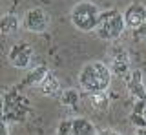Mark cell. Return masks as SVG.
Listing matches in <instances>:
<instances>
[{
    "instance_id": "9",
    "label": "cell",
    "mask_w": 146,
    "mask_h": 135,
    "mask_svg": "<svg viewBox=\"0 0 146 135\" xmlns=\"http://www.w3.org/2000/svg\"><path fill=\"white\" fill-rule=\"evenodd\" d=\"M124 15V22H126V28L135 31L139 29L141 26L146 24V6L141 2H131L130 6L122 11Z\"/></svg>"
},
{
    "instance_id": "16",
    "label": "cell",
    "mask_w": 146,
    "mask_h": 135,
    "mask_svg": "<svg viewBox=\"0 0 146 135\" xmlns=\"http://www.w3.org/2000/svg\"><path fill=\"white\" fill-rule=\"evenodd\" d=\"M88 102L95 111H106L110 108V97L106 93H95V95H88Z\"/></svg>"
},
{
    "instance_id": "2",
    "label": "cell",
    "mask_w": 146,
    "mask_h": 135,
    "mask_svg": "<svg viewBox=\"0 0 146 135\" xmlns=\"http://www.w3.org/2000/svg\"><path fill=\"white\" fill-rule=\"evenodd\" d=\"M31 113V101L18 86L2 91V120L7 124H22Z\"/></svg>"
},
{
    "instance_id": "18",
    "label": "cell",
    "mask_w": 146,
    "mask_h": 135,
    "mask_svg": "<svg viewBox=\"0 0 146 135\" xmlns=\"http://www.w3.org/2000/svg\"><path fill=\"white\" fill-rule=\"evenodd\" d=\"M99 135H122V133L113 128H102V130H99Z\"/></svg>"
},
{
    "instance_id": "11",
    "label": "cell",
    "mask_w": 146,
    "mask_h": 135,
    "mask_svg": "<svg viewBox=\"0 0 146 135\" xmlns=\"http://www.w3.org/2000/svg\"><path fill=\"white\" fill-rule=\"evenodd\" d=\"M40 91V95H44V97H49V99H60L62 95V84H60V80L57 79V75L51 73L49 71V75L44 79V82L40 84L38 88H36Z\"/></svg>"
},
{
    "instance_id": "15",
    "label": "cell",
    "mask_w": 146,
    "mask_h": 135,
    "mask_svg": "<svg viewBox=\"0 0 146 135\" xmlns=\"http://www.w3.org/2000/svg\"><path fill=\"white\" fill-rule=\"evenodd\" d=\"M58 101H60V104L64 108H77L79 102H80V91L75 89V88H66Z\"/></svg>"
},
{
    "instance_id": "20",
    "label": "cell",
    "mask_w": 146,
    "mask_h": 135,
    "mask_svg": "<svg viewBox=\"0 0 146 135\" xmlns=\"http://www.w3.org/2000/svg\"><path fill=\"white\" fill-rule=\"evenodd\" d=\"M131 135H146V128H135V132Z\"/></svg>"
},
{
    "instance_id": "1",
    "label": "cell",
    "mask_w": 146,
    "mask_h": 135,
    "mask_svg": "<svg viewBox=\"0 0 146 135\" xmlns=\"http://www.w3.org/2000/svg\"><path fill=\"white\" fill-rule=\"evenodd\" d=\"M111 69L102 60H91L84 64L79 71V86L84 93L95 95V93H106L111 86Z\"/></svg>"
},
{
    "instance_id": "8",
    "label": "cell",
    "mask_w": 146,
    "mask_h": 135,
    "mask_svg": "<svg viewBox=\"0 0 146 135\" xmlns=\"http://www.w3.org/2000/svg\"><path fill=\"white\" fill-rule=\"evenodd\" d=\"M108 66L111 69V73L117 79H122V80H126L130 77V73L133 71L131 69V58H130V53L126 51V48H115L113 49Z\"/></svg>"
},
{
    "instance_id": "13",
    "label": "cell",
    "mask_w": 146,
    "mask_h": 135,
    "mask_svg": "<svg viewBox=\"0 0 146 135\" xmlns=\"http://www.w3.org/2000/svg\"><path fill=\"white\" fill-rule=\"evenodd\" d=\"M20 26H22V19H18L15 13H6L0 19V31H2V35L6 38L11 37V35H17Z\"/></svg>"
},
{
    "instance_id": "5",
    "label": "cell",
    "mask_w": 146,
    "mask_h": 135,
    "mask_svg": "<svg viewBox=\"0 0 146 135\" xmlns=\"http://www.w3.org/2000/svg\"><path fill=\"white\" fill-rule=\"evenodd\" d=\"M55 135H99V130L90 119L82 115H73L58 122Z\"/></svg>"
},
{
    "instance_id": "7",
    "label": "cell",
    "mask_w": 146,
    "mask_h": 135,
    "mask_svg": "<svg viewBox=\"0 0 146 135\" xmlns=\"http://www.w3.org/2000/svg\"><path fill=\"white\" fill-rule=\"evenodd\" d=\"M33 58H35V49L31 44L24 42V40L13 44L9 53H7L9 64L13 68H17V69H29V68H33L31 66L33 64Z\"/></svg>"
},
{
    "instance_id": "17",
    "label": "cell",
    "mask_w": 146,
    "mask_h": 135,
    "mask_svg": "<svg viewBox=\"0 0 146 135\" xmlns=\"http://www.w3.org/2000/svg\"><path fill=\"white\" fill-rule=\"evenodd\" d=\"M133 35H135V38L139 40V42H144V44H146V24H144V26H141L139 29H135V31H133Z\"/></svg>"
},
{
    "instance_id": "6",
    "label": "cell",
    "mask_w": 146,
    "mask_h": 135,
    "mask_svg": "<svg viewBox=\"0 0 146 135\" xmlns=\"http://www.w3.org/2000/svg\"><path fill=\"white\" fill-rule=\"evenodd\" d=\"M49 24H51V17L42 7H31L22 17V28L27 33H35V35L44 33L49 28Z\"/></svg>"
},
{
    "instance_id": "19",
    "label": "cell",
    "mask_w": 146,
    "mask_h": 135,
    "mask_svg": "<svg viewBox=\"0 0 146 135\" xmlns=\"http://www.w3.org/2000/svg\"><path fill=\"white\" fill-rule=\"evenodd\" d=\"M2 135H9V124L2 120Z\"/></svg>"
},
{
    "instance_id": "4",
    "label": "cell",
    "mask_w": 146,
    "mask_h": 135,
    "mask_svg": "<svg viewBox=\"0 0 146 135\" xmlns=\"http://www.w3.org/2000/svg\"><path fill=\"white\" fill-rule=\"evenodd\" d=\"M126 29V22H124V15L119 9H106L100 13L99 19V26L95 29L97 37L100 40L106 42H113V40L121 38V35Z\"/></svg>"
},
{
    "instance_id": "3",
    "label": "cell",
    "mask_w": 146,
    "mask_h": 135,
    "mask_svg": "<svg viewBox=\"0 0 146 135\" xmlns=\"http://www.w3.org/2000/svg\"><path fill=\"white\" fill-rule=\"evenodd\" d=\"M100 13L102 11L97 7V4L90 2V0H80L71 7L70 20L75 29L82 31V33H90V31L97 29Z\"/></svg>"
},
{
    "instance_id": "14",
    "label": "cell",
    "mask_w": 146,
    "mask_h": 135,
    "mask_svg": "<svg viewBox=\"0 0 146 135\" xmlns=\"http://www.w3.org/2000/svg\"><path fill=\"white\" fill-rule=\"evenodd\" d=\"M130 122L135 128H146V99H139L133 102L130 111Z\"/></svg>"
},
{
    "instance_id": "10",
    "label": "cell",
    "mask_w": 146,
    "mask_h": 135,
    "mask_svg": "<svg viewBox=\"0 0 146 135\" xmlns=\"http://www.w3.org/2000/svg\"><path fill=\"white\" fill-rule=\"evenodd\" d=\"M126 91L130 97H133L135 101L139 99H146V84H144V75L143 69H133L130 73V77L124 80Z\"/></svg>"
},
{
    "instance_id": "12",
    "label": "cell",
    "mask_w": 146,
    "mask_h": 135,
    "mask_svg": "<svg viewBox=\"0 0 146 135\" xmlns=\"http://www.w3.org/2000/svg\"><path fill=\"white\" fill-rule=\"evenodd\" d=\"M49 75V68L46 64H38V66H33L29 68V71H27L26 79H24V84L29 88H38L40 84L44 82V79Z\"/></svg>"
}]
</instances>
